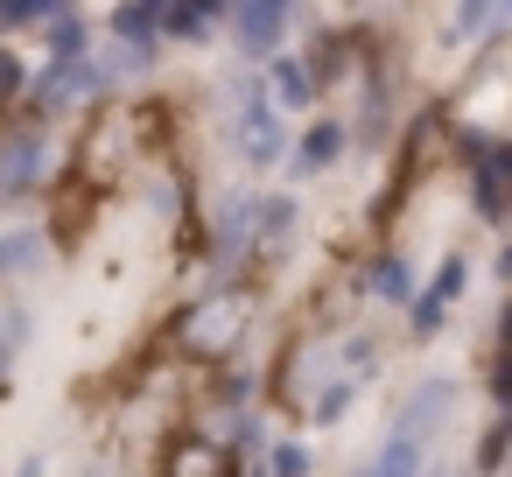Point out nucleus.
<instances>
[{
  "label": "nucleus",
  "instance_id": "1",
  "mask_svg": "<svg viewBox=\"0 0 512 477\" xmlns=\"http://www.w3.org/2000/svg\"><path fill=\"white\" fill-rule=\"evenodd\" d=\"M365 477H421V442H414V435H393Z\"/></svg>",
  "mask_w": 512,
  "mask_h": 477
},
{
  "label": "nucleus",
  "instance_id": "2",
  "mask_svg": "<svg viewBox=\"0 0 512 477\" xmlns=\"http://www.w3.org/2000/svg\"><path fill=\"white\" fill-rule=\"evenodd\" d=\"M246 155H253V162H274V155H281V141H274V120H267L260 106L246 113Z\"/></svg>",
  "mask_w": 512,
  "mask_h": 477
},
{
  "label": "nucleus",
  "instance_id": "3",
  "mask_svg": "<svg viewBox=\"0 0 512 477\" xmlns=\"http://www.w3.org/2000/svg\"><path fill=\"white\" fill-rule=\"evenodd\" d=\"M274 99H281V106H302V99H309V78H302V64H281V71H274Z\"/></svg>",
  "mask_w": 512,
  "mask_h": 477
},
{
  "label": "nucleus",
  "instance_id": "4",
  "mask_svg": "<svg viewBox=\"0 0 512 477\" xmlns=\"http://www.w3.org/2000/svg\"><path fill=\"white\" fill-rule=\"evenodd\" d=\"M302 463H309V456H302L295 442H288V449H274V477H302Z\"/></svg>",
  "mask_w": 512,
  "mask_h": 477
},
{
  "label": "nucleus",
  "instance_id": "5",
  "mask_svg": "<svg viewBox=\"0 0 512 477\" xmlns=\"http://www.w3.org/2000/svg\"><path fill=\"white\" fill-rule=\"evenodd\" d=\"M22 477H43V463H29V470H22Z\"/></svg>",
  "mask_w": 512,
  "mask_h": 477
}]
</instances>
